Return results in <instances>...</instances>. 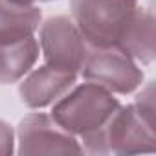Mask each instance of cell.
<instances>
[{
	"label": "cell",
	"instance_id": "cell-1",
	"mask_svg": "<svg viewBox=\"0 0 156 156\" xmlns=\"http://www.w3.org/2000/svg\"><path fill=\"white\" fill-rule=\"evenodd\" d=\"M119 107L121 105L112 92L88 81L73 90L70 88L59 101H55L51 118L66 132L81 138L83 151L105 154L103 130Z\"/></svg>",
	"mask_w": 156,
	"mask_h": 156
},
{
	"label": "cell",
	"instance_id": "cell-2",
	"mask_svg": "<svg viewBox=\"0 0 156 156\" xmlns=\"http://www.w3.org/2000/svg\"><path fill=\"white\" fill-rule=\"evenodd\" d=\"M70 19L96 48H119L141 9L138 0H70Z\"/></svg>",
	"mask_w": 156,
	"mask_h": 156
},
{
	"label": "cell",
	"instance_id": "cell-3",
	"mask_svg": "<svg viewBox=\"0 0 156 156\" xmlns=\"http://www.w3.org/2000/svg\"><path fill=\"white\" fill-rule=\"evenodd\" d=\"M81 73L87 81L96 83L114 94H130L141 87L143 81L141 68L119 48L90 46Z\"/></svg>",
	"mask_w": 156,
	"mask_h": 156
},
{
	"label": "cell",
	"instance_id": "cell-4",
	"mask_svg": "<svg viewBox=\"0 0 156 156\" xmlns=\"http://www.w3.org/2000/svg\"><path fill=\"white\" fill-rule=\"evenodd\" d=\"M39 48L48 66L77 75L90 46L70 17L57 15L42 22Z\"/></svg>",
	"mask_w": 156,
	"mask_h": 156
},
{
	"label": "cell",
	"instance_id": "cell-5",
	"mask_svg": "<svg viewBox=\"0 0 156 156\" xmlns=\"http://www.w3.org/2000/svg\"><path fill=\"white\" fill-rule=\"evenodd\" d=\"M19 154H81L75 136L66 132L51 116L30 114L17 129Z\"/></svg>",
	"mask_w": 156,
	"mask_h": 156
},
{
	"label": "cell",
	"instance_id": "cell-6",
	"mask_svg": "<svg viewBox=\"0 0 156 156\" xmlns=\"http://www.w3.org/2000/svg\"><path fill=\"white\" fill-rule=\"evenodd\" d=\"M107 152L140 154L156 151L154 123L145 119L134 105L119 107L103 130Z\"/></svg>",
	"mask_w": 156,
	"mask_h": 156
},
{
	"label": "cell",
	"instance_id": "cell-7",
	"mask_svg": "<svg viewBox=\"0 0 156 156\" xmlns=\"http://www.w3.org/2000/svg\"><path fill=\"white\" fill-rule=\"evenodd\" d=\"M75 73L57 70L53 66H41L28 72V77L19 87L20 101L28 108H44L59 101L70 88H73Z\"/></svg>",
	"mask_w": 156,
	"mask_h": 156
},
{
	"label": "cell",
	"instance_id": "cell-8",
	"mask_svg": "<svg viewBox=\"0 0 156 156\" xmlns=\"http://www.w3.org/2000/svg\"><path fill=\"white\" fill-rule=\"evenodd\" d=\"M41 19L42 13L37 6L0 0V44L33 37L39 30Z\"/></svg>",
	"mask_w": 156,
	"mask_h": 156
},
{
	"label": "cell",
	"instance_id": "cell-9",
	"mask_svg": "<svg viewBox=\"0 0 156 156\" xmlns=\"http://www.w3.org/2000/svg\"><path fill=\"white\" fill-rule=\"evenodd\" d=\"M39 42L35 37L0 44V85L20 81L39 59Z\"/></svg>",
	"mask_w": 156,
	"mask_h": 156
},
{
	"label": "cell",
	"instance_id": "cell-10",
	"mask_svg": "<svg viewBox=\"0 0 156 156\" xmlns=\"http://www.w3.org/2000/svg\"><path fill=\"white\" fill-rule=\"evenodd\" d=\"M127 55H130L136 62L151 64L154 57V15L152 9L141 8L140 15L130 28L127 39L119 46Z\"/></svg>",
	"mask_w": 156,
	"mask_h": 156
},
{
	"label": "cell",
	"instance_id": "cell-11",
	"mask_svg": "<svg viewBox=\"0 0 156 156\" xmlns=\"http://www.w3.org/2000/svg\"><path fill=\"white\" fill-rule=\"evenodd\" d=\"M134 107H136V110L145 119H149L151 123H154V87H152V83H149L141 90V94L136 98Z\"/></svg>",
	"mask_w": 156,
	"mask_h": 156
},
{
	"label": "cell",
	"instance_id": "cell-12",
	"mask_svg": "<svg viewBox=\"0 0 156 156\" xmlns=\"http://www.w3.org/2000/svg\"><path fill=\"white\" fill-rule=\"evenodd\" d=\"M13 143H15V136H13L11 127L0 119V156L11 154L13 152Z\"/></svg>",
	"mask_w": 156,
	"mask_h": 156
},
{
	"label": "cell",
	"instance_id": "cell-13",
	"mask_svg": "<svg viewBox=\"0 0 156 156\" xmlns=\"http://www.w3.org/2000/svg\"><path fill=\"white\" fill-rule=\"evenodd\" d=\"M13 2H19V4H26V6H35L37 2H51V0H13Z\"/></svg>",
	"mask_w": 156,
	"mask_h": 156
}]
</instances>
